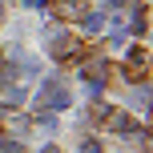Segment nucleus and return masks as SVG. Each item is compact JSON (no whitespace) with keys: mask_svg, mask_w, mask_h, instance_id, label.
<instances>
[{"mask_svg":"<svg viewBox=\"0 0 153 153\" xmlns=\"http://www.w3.org/2000/svg\"><path fill=\"white\" fill-rule=\"evenodd\" d=\"M85 153H101V141H85Z\"/></svg>","mask_w":153,"mask_h":153,"instance_id":"obj_6","label":"nucleus"},{"mask_svg":"<svg viewBox=\"0 0 153 153\" xmlns=\"http://www.w3.org/2000/svg\"><path fill=\"white\" fill-rule=\"evenodd\" d=\"M125 73H129V81H149V45H137L129 53V65H125Z\"/></svg>","mask_w":153,"mask_h":153,"instance_id":"obj_3","label":"nucleus"},{"mask_svg":"<svg viewBox=\"0 0 153 153\" xmlns=\"http://www.w3.org/2000/svg\"><path fill=\"white\" fill-rule=\"evenodd\" d=\"M45 153H61V145H45Z\"/></svg>","mask_w":153,"mask_h":153,"instance_id":"obj_7","label":"nucleus"},{"mask_svg":"<svg viewBox=\"0 0 153 153\" xmlns=\"http://www.w3.org/2000/svg\"><path fill=\"white\" fill-rule=\"evenodd\" d=\"M93 121H97V129H109V133L133 129L129 113H125V109H117V105H97V109H93Z\"/></svg>","mask_w":153,"mask_h":153,"instance_id":"obj_1","label":"nucleus"},{"mask_svg":"<svg viewBox=\"0 0 153 153\" xmlns=\"http://www.w3.org/2000/svg\"><path fill=\"white\" fill-rule=\"evenodd\" d=\"M48 53H53L56 61H76V56L85 53V45H81V40H76V36H56Z\"/></svg>","mask_w":153,"mask_h":153,"instance_id":"obj_4","label":"nucleus"},{"mask_svg":"<svg viewBox=\"0 0 153 153\" xmlns=\"http://www.w3.org/2000/svg\"><path fill=\"white\" fill-rule=\"evenodd\" d=\"M65 101H69V97H65V89H61V85H56V81H48V85H45V97H40V105H53V109H65Z\"/></svg>","mask_w":153,"mask_h":153,"instance_id":"obj_5","label":"nucleus"},{"mask_svg":"<svg viewBox=\"0 0 153 153\" xmlns=\"http://www.w3.org/2000/svg\"><path fill=\"white\" fill-rule=\"evenodd\" d=\"M141 153H149V149H141Z\"/></svg>","mask_w":153,"mask_h":153,"instance_id":"obj_8","label":"nucleus"},{"mask_svg":"<svg viewBox=\"0 0 153 153\" xmlns=\"http://www.w3.org/2000/svg\"><path fill=\"white\" fill-rule=\"evenodd\" d=\"M48 12L56 20H85L89 16V4L85 0H48Z\"/></svg>","mask_w":153,"mask_h":153,"instance_id":"obj_2","label":"nucleus"}]
</instances>
